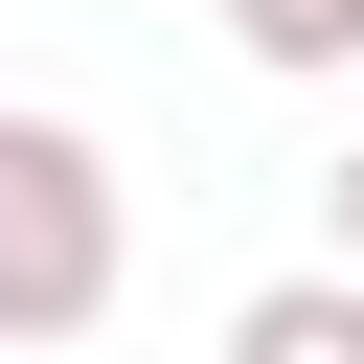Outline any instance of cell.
I'll list each match as a JSON object with an SVG mask.
<instances>
[{
    "label": "cell",
    "mask_w": 364,
    "mask_h": 364,
    "mask_svg": "<svg viewBox=\"0 0 364 364\" xmlns=\"http://www.w3.org/2000/svg\"><path fill=\"white\" fill-rule=\"evenodd\" d=\"M136 296V182L91 114H0V341H91Z\"/></svg>",
    "instance_id": "6da1fadb"
},
{
    "label": "cell",
    "mask_w": 364,
    "mask_h": 364,
    "mask_svg": "<svg viewBox=\"0 0 364 364\" xmlns=\"http://www.w3.org/2000/svg\"><path fill=\"white\" fill-rule=\"evenodd\" d=\"M228 364H364V273L318 250V273H273V296H228Z\"/></svg>",
    "instance_id": "7a4b0ae2"
},
{
    "label": "cell",
    "mask_w": 364,
    "mask_h": 364,
    "mask_svg": "<svg viewBox=\"0 0 364 364\" xmlns=\"http://www.w3.org/2000/svg\"><path fill=\"white\" fill-rule=\"evenodd\" d=\"M205 23H228L273 91H341V68H364V0H205Z\"/></svg>",
    "instance_id": "3957f363"
},
{
    "label": "cell",
    "mask_w": 364,
    "mask_h": 364,
    "mask_svg": "<svg viewBox=\"0 0 364 364\" xmlns=\"http://www.w3.org/2000/svg\"><path fill=\"white\" fill-rule=\"evenodd\" d=\"M318 228H341V273H364V159H341V182H318Z\"/></svg>",
    "instance_id": "277c9868"
}]
</instances>
